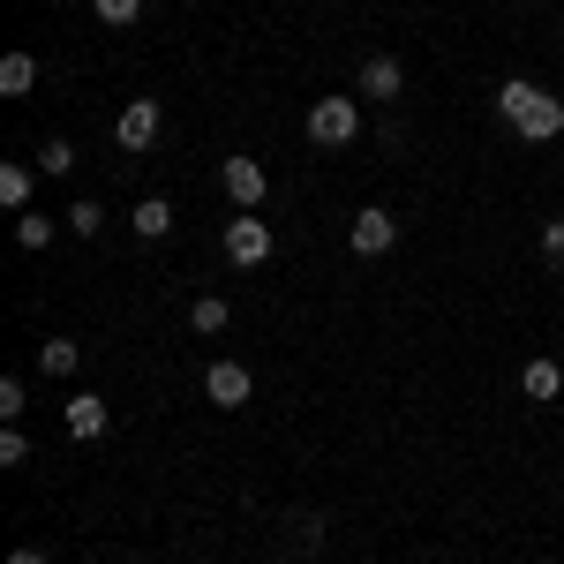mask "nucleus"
Wrapping results in <instances>:
<instances>
[{"label": "nucleus", "instance_id": "obj_16", "mask_svg": "<svg viewBox=\"0 0 564 564\" xmlns=\"http://www.w3.org/2000/svg\"><path fill=\"white\" fill-rule=\"evenodd\" d=\"M39 361H45V377H68V369L84 361V347H76V339H45V347H39Z\"/></svg>", "mask_w": 564, "mask_h": 564}, {"label": "nucleus", "instance_id": "obj_20", "mask_svg": "<svg viewBox=\"0 0 564 564\" xmlns=\"http://www.w3.org/2000/svg\"><path fill=\"white\" fill-rule=\"evenodd\" d=\"M23 459H31V444H23V430H8L0 436V467H23Z\"/></svg>", "mask_w": 564, "mask_h": 564}, {"label": "nucleus", "instance_id": "obj_6", "mask_svg": "<svg viewBox=\"0 0 564 564\" xmlns=\"http://www.w3.org/2000/svg\"><path fill=\"white\" fill-rule=\"evenodd\" d=\"M361 98H377V106H399V98H406V68H399L391 53H369V61H361Z\"/></svg>", "mask_w": 564, "mask_h": 564}, {"label": "nucleus", "instance_id": "obj_3", "mask_svg": "<svg viewBox=\"0 0 564 564\" xmlns=\"http://www.w3.org/2000/svg\"><path fill=\"white\" fill-rule=\"evenodd\" d=\"M159 129H166V106H159V98H129L121 121H113V143H121V151H151Z\"/></svg>", "mask_w": 564, "mask_h": 564}, {"label": "nucleus", "instance_id": "obj_19", "mask_svg": "<svg viewBox=\"0 0 564 564\" xmlns=\"http://www.w3.org/2000/svg\"><path fill=\"white\" fill-rule=\"evenodd\" d=\"M68 226H76V234H106V212H98V204H76Z\"/></svg>", "mask_w": 564, "mask_h": 564}, {"label": "nucleus", "instance_id": "obj_18", "mask_svg": "<svg viewBox=\"0 0 564 564\" xmlns=\"http://www.w3.org/2000/svg\"><path fill=\"white\" fill-rule=\"evenodd\" d=\"M90 8H98V23H135L143 0H90Z\"/></svg>", "mask_w": 564, "mask_h": 564}, {"label": "nucleus", "instance_id": "obj_23", "mask_svg": "<svg viewBox=\"0 0 564 564\" xmlns=\"http://www.w3.org/2000/svg\"><path fill=\"white\" fill-rule=\"evenodd\" d=\"M8 564H45V550H15V557H8Z\"/></svg>", "mask_w": 564, "mask_h": 564}, {"label": "nucleus", "instance_id": "obj_5", "mask_svg": "<svg viewBox=\"0 0 564 564\" xmlns=\"http://www.w3.org/2000/svg\"><path fill=\"white\" fill-rule=\"evenodd\" d=\"M263 257H271V226H263L257 212H241L234 226H226V263H241V271H257Z\"/></svg>", "mask_w": 564, "mask_h": 564}, {"label": "nucleus", "instance_id": "obj_2", "mask_svg": "<svg viewBox=\"0 0 564 564\" xmlns=\"http://www.w3.org/2000/svg\"><path fill=\"white\" fill-rule=\"evenodd\" d=\"M354 135H361V106H354V98L332 90V98H316V106H308V143L339 151V143H354Z\"/></svg>", "mask_w": 564, "mask_h": 564}, {"label": "nucleus", "instance_id": "obj_17", "mask_svg": "<svg viewBox=\"0 0 564 564\" xmlns=\"http://www.w3.org/2000/svg\"><path fill=\"white\" fill-rule=\"evenodd\" d=\"M76 166V143L68 135H45V151H39V174H68Z\"/></svg>", "mask_w": 564, "mask_h": 564}, {"label": "nucleus", "instance_id": "obj_8", "mask_svg": "<svg viewBox=\"0 0 564 564\" xmlns=\"http://www.w3.org/2000/svg\"><path fill=\"white\" fill-rule=\"evenodd\" d=\"M263 188H271V174H263L257 159H226V196H234L241 212H257V204H263Z\"/></svg>", "mask_w": 564, "mask_h": 564}, {"label": "nucleus", "instance_id": "obj_21", "mask_svg": "<svg viewBox=\"0 0 564 564\" xmlns=\"http://www.w3.org/2000/svg\"><path fill=\"white\" fill-rule=\"evenodd\" d=\"M0 414H8V422L23 414V377H8V384H0Z\"/></svg>", "mask_w": 564, "mask_h": 564}, {"label": "nucleus", "instance_id": "obj_7", "mask_svg": "<svg viewBox=\"0 0 564 564\" xmlns=\"http://www.w3.org/2000/svg\"><path fill=\"white\" fill-rule=\"evenodd\" d=\"M204 391H212V406H249V369H241V361H212V369H204Z\"/></svg>", "mask_w": 564, "mask_h": 564}, {"label": "nucleus", "instance_id": "obj_9", "mask_svg": "<svg viewBox=\"0 0 564 564\" xmlns=\"http://www.w3.org/2000/svg\"><path fill=\"white\" fill-rule=\"evenodd\" d=\"M520 391H527V399H542V406H550V399L564 391V369L550 361V354H534V361L520 369Z\"/></svg>", "mask_w": 564, "mask_h": 564}, {"label": "nucleus", "instance_id": "obj_10", "mask_svg": "<svg viewBox=\"0 0 564 564\" xmlns=\"http://www.w3.org/2000/svg\"><path fill=\"white\" fill-rule=\"evenodd\" d=\"M68 436H106V399L98 391H76L68 399Z\"/></svg>", "mask_w": 564, "mask_h": 564}, {"label": "nucleus", "instance_id": "obj_15", "mask_svg": "<svg viewBox=\"0 0 564 564\" xmlns=\"http://www.w3.org/2000/svg\"><path fill=\"white\" fill-rule=\"evenodd\" d=\"M226 316H234V308H226V294H204V302L188 308V324H196L204 339H218V332H226Z\"/></svg>", "mask_w": 564, "mask_h": 564}, {"label": "nucleus", "instance_id": "obj_22", "mask_svg": "<svg viewBox=\"0 0 564 564\" xmlns=\"http://www.w3.org/2000/svg\"><path fill=\"white\" fill-rule=\"evenodd\" d=\"M542 249H550V263H564V218H550V226H542Z\"/></svg>", "mask_w": 564, "mask_h": 564}, {"label": "nucleus", "instance_id": "obj_14", "mask_svg": "<svg viewBox=\"0 0 564 564\" xmlns=\"http://www.w3.org/2000/svg\"><path fill=\"white\" fill-rule=\"evenodd\" d=\"M15 249H53V218L45 212H15Z\"/></svg>", "mask_w": 564, "mask_h": 564}, {"label": "nucleus", "instance_id": "obj_11", "mask_svg": "<svg viewBox=\"0 0 564 564\" xmlns=\"http://www.w3.org/2000/svg\"><path fill=\"white\" fill-rule=\"evenodd\" d=\"M129 226L143 234V241H166V234H174V204H166V196H143Z\"/></svg>", "mask_w": 564, "mask_h": 564}, {"label": "nucleus", "instance_id": "obj_13", "mask_svg": "<svg viewBox=\"0 0 564 564\" xmlns=\"http://www.w3.org/2000/svg\"><path fill=\"white\" fill-rule=\"evenodd\" d=\"M31 181H39V166H0V204L23 212V204H31Z\"/></svg>", "mask_w": 564, "mask_h": 564}, {"label": "nucleus", "instance_id": "obj_1", "mask_svg": "<svg viewBox=\"0 0 564 564\" xmlns=\"http://www.w3.org/2000/svg\"><path fill=\"white\" fill-rule=\"evenodd\" d=\"M497 113H505V129H520L527 143L564 135V98H550V90H534V84H505L497 90Z\"/></svg>", "mask_w": 564, "mask_h": 564}, {"label": "nucleus", "instance_id": "obj_12", "mask_svg": "<svg viewBox=\"0 0 564 564\" xmlns=\"http://www.w3.org/2000/svg\"><path fill=\"white\" fill-rule=\"evenodd\" d=\"M0 90H8V98L39 90V61H31V53H8V61H0Z\"/></svg>", "mask_w": 564, "mask_h": 564}, {"label": "nucleus", "instance_id": "obj_4", "mask_svg": "<svg viewBox=\"0 0 564 564\" xmlns=\"http://www.w3.org/2000/svg\"><path fill=\"white\" fill-rule=\"evenodd\" d=\"M391 241H399V218H391L384 204H369V212H354V226H347V249H354V257H384Z\"/></svg>", "mask_w": 564, "mask_h": 564}]
</instances>
